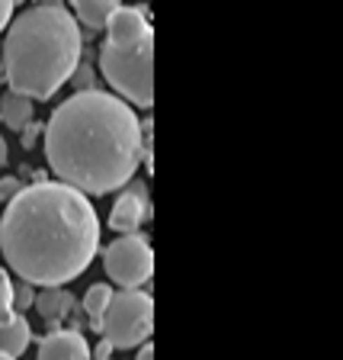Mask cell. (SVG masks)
I'll return each mask as SVG.
<instances>
[{
  "label": "cell",
  "instance_id": "3",
  "mask_svg": "<svg viewBox=\"0 0 343 360\" xmlns=\"http://www.w3.org/2000/svg\"><path fill=\"white\" fill-rule=\"evenodd\" d=\"M7 26L0 49L4 81L29 100H52L81 61V22L61 4H39Z\"/></svg>",
  "mask_w": 343,
  "mask_h": 360
},
{
  "label": "cell",
  "instance_id": "10",
  "mask_svg": "<svg viewBox=\"0 0 343 360\" xmlns=\"http://www.w3.org/2000/svg\"><path fill=\"white\" fill-rule=\"evenodd\" d=\"M36 120V100L22 97L16 90H7L0 97V122L10 129V132H20L26 122Z\"/></svg>",
  "mask_w": 343,
  "mask_h": 360
},
{
  "label": "cell",
  "instance_id": "21",
  "mask_svg": "<svg viewBox=\"0 0 343 360\" xmlns=\"http://www.w3.org/2000/svg\"><path fill=\"white\" fill-rule=\"evenodd\" d=\"M109 354H112V345H109V341H106V338H103V345L97 347V360H106V357H109Z\"/></svg>",
  "mask_w": 343,
  "mask_h": 360
},
{
  "label": "cell",
  "instance_id": "1",
  "mask_svg": "<svg viewBox=\"0 0 343 360\" xmlns=\"http://www.w3.org/2000/svg\"><path fill=\"white\" fill-rule=\"evenodd\" d=\"M100 248V219L90 196L61 180L20 187L0 216V251L32 286L77 280Z\"/></svg>",
  "mask_w": 343,
  "mask_h": 360
},
{
  "label": "cell",
  "instance_id": "13",
  "mask_svg": "<svg viewBox=\"0 0 343 360\" xmlns=\"http://www.w3.org/2000/svg\"><path fill=\"white\" fill-rule=\"evenodd\" d=\"M109 296H112V286H106V283H93L87 290V296H83V309H87V319H90V325H93V328L100 325V315H103Z\"/></svg>",
  "mask_w": 343,
  "mask_h": 360
},
{
  "label": "cell",
  "instance_id": "7",
  "mask_svg": "<svg viewBox=\"0 0 343 360\" xmlns=\"http://www.w3.org/2000/svg\"><path fill=\"white\" fill-rule=\"evenodd\" d=\"M144 219H148V193H144V187L138 184V187L126 190L119 200L112 202L109 229L112 232L128 235V232H138L144 225Z\"/></svg>",
  "mask_w": 343,
  "mask_h": 360
},
{
  "label": "cell",
  "instance_id": "22",
  "mask_svg": "<svg viewBox=\"0 0 343 360\" xmlns=\"http://www.w3.org/2000/svg\"><path fill=\"white\" fill-rule=\"evenodd\" d=\"M7 142H4V135H0V167H4V165H7Z\"/></svg>",
  "mask_w": 343,
  "mask_h": 360
},
{
  "label": "cell",
  "instance_id": "23",
  "mask_svg": "<svg viewBox=\"0 0 343 360\" xmlns=\"http://www.w3.org/2000/svg\"><path fill=\"white\" fill-rule=\"evenodd\" d=\"M0 360H16V357H10V354H0Z\"/></svg>",
  "mask_w": 343,
  "mask_h": 360
},
{
  "label": "cell",
  "instance_id": "6",
  "mask_svg": "<svg viewBox=\"0 0 343 360\" xmlns=\"http://www.w3.org/2000/svg\"><path fill=\"white\" fill-rule=\"evenodd\" d=\"M103 270L112 283H119L122 290H138L151 280L154 274V251H151L148 238L138 232H128L112 238L103 248Z\"/></svg>",
  "mask_w": 343,
  "mask_h": 360
},
{
  "label": "cell",
  "instance_id": "16",
  "mask_svg": "<svg viewBox=\"0 0 343 360\" xmlns=\"http://www.w3.org/2000/svg\"><path fill=\"white\" fill-rule=\"evenodd\" d=\"M67 81L74 84L77 90H90V87H93V68H90L87 61H77V68L71 71V77H67Z\"/></svg>",
  "mask_w": 343,
  "mask_h": 360
},
{
  "label": "cell",
  "instance_id": "4",
  "mask_svg": "<svg viewBox=\"0 0 343 360\" xmlns=\"http://www.w3.org/2000/svg\"><path fill=\"white\" fill-rule=\"evenodd\" d=\"M100 71L116 97L148 110L154 103V30L142 7H116L103 22Z\"/></svg>",
  "mask_w": 343,
  "mask_h": 360
},
{
  "label": "cell",
  "instance_id": "8",
  "mask_svg": "<svg viewBox=\"0 0 343 360\" xmlns=\"http://www.w3.org/2000/svg\"><path fill=\"white\" fill-rule=\"evenodd\" d=\"M87 338L81 331H48L39 341V360H90Z\"/></svg>",
  "mask_w": 343,
  "mask_h": 360
},
{
  "label": "cell",
  "instance_id": "20",
  "mask_svg": "<svg viewBox=\"0 0 343 360\" xmlns=\"http://www.w3.org/2000/svg\"><path fill=\"white\" fill-rule=\"evenodd\" d=\"M135 360H154V347L148 345V341H144V345H138V357Z\"/></svg>",
  "mask_w": 343,
  "mask_h": 360
},
{
  "label": "cell",
  "instance_id": "11",
  "mask_svg": "<svg viewBox=\"0 0 343 360\" xmlns=\"http://www.w3.org/2000/svg\"><path fill=\"white\" fill-rule=\"evenodd\" d=\"M32 341V331H29V322L22 315H10L7 322L0 325V354H10V357H20Z\"/></svg>",
  "mask_w": 343,
  "mask_h": 360
},
{
  "label": "cell",
  "instance_id": "12",
  "mask_svg": "<svg viewBox=\"0 0 343 360\" xmlns=\"http://www.w3.org/2000/svg\"><path fill=\"white\" fill-rule=\"evenodd\" d=\"M122 0H71L74 7V20L83 22L87 30H103V22L109 20V13L119 7Z\"/></svg>",
  "mask_w": 343,
  "mask_h": 360
},
{
  "label": "cell",
  "instance_id": "15",
  "mask_svg": "<svg viewBox=\"0 0 343 360\" xmlns=\"http://www.w3.org/2000/svg\"><path fill=\"white\" fill-rule=\"evenodd\" d=\"M32 300H36V286L26 283V280L13 283V312H26V309H32Z\"/></svg>",
  "mask_w": 343,
  "mask_h": 360
},
{
  "label": "cell",
  "instance_id": "14",
  "mask_svg": "<svg viewBox=\"0 0 343 360\" xmlns=\"http://www.w3.org/2000/svg\"><path fill=\"white\" fill-rule=\"evenodd\" d=\"M13 315V280L4 267H0V325Z\"/></svg>",
  "mask_w": 343,
  "mask_h": 360
},
{
  "label": "cell",
  "instance_id": "9",
  "mask_svg": "<svg viewBox=\"0 0 343 360\" xmlns=\"http://www.w3.org/2000/svg\"><path fill=\"white\" fill-rule=\"evenodd\" d=\"M32 309L42 315L45 322H61L74 309V292L65 290V286H39Z\"/></svg>",
  "mask_w": 343,
  "mask_h": 360
},
{
  "label": "cell",
  "instance_id": "5",
  "mask_svg": "<svg viewBox=\"0 0 343 360\" xmlns=\"http://www.w3.org/2000/svg\"><path fill=\"white\" fill-rule=\"evenodd\" d=\"M154 328V300L138 286V290L112 292L100 315L97 331L112 345V351H132L144 345Z\"/></svg>",
  "mask_w": 343,
  "mask_h": 360
},
{
  "label": "cell",
  "instance_id": "17",
  "mask_svg": "<svg viewBox=\"0 0 343 360\" xmlns=\"http://www.w3.org/2000/svg\"><path fill=\"white\" fill-rule=\"evenodd\" d=\"M20 135H22V139H20V142H22V148H26V151H32V148H36V142H39V139H42V126H39V122L32 120V122H26V126L20 129Z\"/></svg>",
  "mask_w": 343,
  "mask_h": 360
},
{
  "label": "cell",
  "instance_id": "25",
  "mask_svg": "<svg viewBox=\"0 0 343 360\" xmlns=\"http://www.w3.org/2000/svg\"><path fill=\"white\" fill-rule=\"evenodd\" d=\"M106 360H109V357H106Z\"/></svg>",
  "mask_w": 343,
  "mask_h": 360
},
{
  "label": "cell",
  "instance_id": "19",
  "mask_svg": "<svg viewBox=\"0 0 343 360\" xmlns=\"http://www.w3.org/2000/svg\"><path fill=\"white\" fill-rule=\"evenodd\" d=\"M16 190H20V180H16V177H4V180H0V196H4V200H10Z\"/></svg>",
  "mask_w": 343,
  "mask_h": 360
},
{
  "label": "cell",
  "instance_id": "2",
  "mask_svg": "<svg viewBox=\"0 0 343 360\" xmlns=\"http://www.w3.org/2000/svg\"><path fill=\"white\" fill-rule=\"evenodd\" d=\"M45 135V158L55 177L87 196H106L126 187L144 158L138 112L116 94L77 90L52 112Z\"/></svg>",
  "mask_w": 343,
  "mask_h": 360
},
{
  "label": "cell",
  "instance_id": "18",
  "mask_svg": "<svg viewBox=\"0 0 343 360\" xmlns=\"http://www.w3.org/2000/svg\"><path fill=\"white\" fill-rule=\"evenodd\" d=\"M13 7H16V0H0V32L7 30L10 16H13Z\"/></svg>",
  "mask_w": 343,
  "mask_h": 360
},
{
  "label": "cell",
  "instance_id": "24",
  "mask_svg": "<svg viewBox=\"0 0 343 360\" xmlns=\"http://www.w3.org/2000/svg\"><path fill=\"white\" fill-rule=\"evenodd\" d=\"M0 81H4V65H0Z\"/></svg>",
  "mask_w": 343,
  "mask_h": 360
}]
</instances>
